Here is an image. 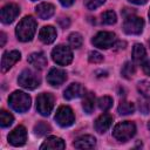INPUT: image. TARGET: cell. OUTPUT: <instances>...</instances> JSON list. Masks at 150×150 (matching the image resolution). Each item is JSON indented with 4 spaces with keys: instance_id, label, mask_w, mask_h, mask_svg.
I'll list each match as a JSON object with an SVG mask.
<instances>
[{
    "instance_id": "32",
    "label": "cell",
    "mask_w": 150,
    "mask_h": 150,
    "mask_svg": "<svg viewBox=\"0 0 150 150\" xmlns=\"http://www.w3.org/2000/svg\"><path fill=\"white\" fill-rule=\"evenodd\" d=\"M88 60H89V62H91V63H100V62L103 61V55H102L101 53L94 50V52H90V53H89Z\"/></svg>"
},
{
    "instance_id": "10",
    "label": "cell",
    "mask_w": 150,
    "mask_h": 150,
    "mask_svg": "<svg viewBox=\"0 0 150 150\" xmlns=\"http://www.w3.org/2000/svg\"><path fill=\"white\" fill-rule=\"evenodd\" d=\"M27 141V130L23 125H18L8 135V142L14 146H21Z\"/></svg>"
},
{
    "instance_id": "19",
    "label": "cell",
    "mask_w": 150,
    "mask_h": 150,
    "mask_svg": "<svg viewBox=\"0 0 150 150\" xmlns=\"http://www.w3.org/2000/svg\"><path fill=\"white\" fill-rule=\"evenodd\" d=\"M96 145V139L90 135H82L77 137L74 142V146L76 149H93Z\"/></svg>"
},
{
    "instance_id": "11",
    "label": "cell",
    "mask_w": 150,
    "mask_h": 150,
    "mask_svg": "<svg viewBox=\"0 0 150 150\" xmlns=\"http://www.w3.org/2000/svg\"><path fill=\"white\" fill-rule=\"evenodd\" d=\"M20 59H21V54H20L19 50H11V52L4 53L2 59H1V70H2V73L8 71Z\"/></svg>"
},
{
    "instance_id": "3",
    "label": "cell",
    "mask_w": 150,
    "mask_h": 150,
    "mask_svg": "<svg viewBox=\"0 0 150 150\" xmlns=\"http://www.w3.org/2000/svg\"><path fill=\"white\" fill-rule=\"evenodd\" d=\"M136 134V125L134 122L124 121L115 125L112 130L114 137L120 142H127Z\"/></svg>"
},
{
    "instance_id": "34",
    "label": "cell",
    "mask_w": 150,
    "mask_h": 150,
    "mask_svg": "<svg viewBox=\"0 0 150 150\" xmlns=\"http://www.w3.org/2000/svg\"><path fill=\"white\" fill-rule=\"evenodd\" d=\"M59 1L61 2V5H62V6H64V7H68V6L73 5L75 0H59Z\"/></svg>"
},
{
    "instance_id": "29",
    "label": "cell",
    "mask_w": 150,
    "mask_h": 150,
    "mask_svg": "<svg viewBox=\"0 0 150 150\" xmlns=\"http://www.w3.org/2000/svg\"><path fill=\"white\" fill-rule=\"evenodd\" d=\"M101 18H102V22L105 23V25H112L117 20L116 14H115L114 11H105L104 13H102Z\"/></svg>"
},
{
    "instance_id": "21",
    "label": "cell",
    "mask_w": 150,
    "mask_h": 150,
    "mask_svg": "<svg viewBox=\"0 0 150 150\" xmlns=\"http://www.w3.org/2000/svg\"><path fill=\"white\" fill-rule=\"evenodd\" d=\"M82 107L87 114H91L94 108H95V95L94 93H88L83 96L82 101Z\"/></svg>"
},
{
    "instance_id": "14",
    "label": "cell",
    "mask_w": 150,
    "mask_h": 150,
    "mask_svg": "<svg viewBox=\"0 0 150 150\" xmlns=\"http://www.w3.org/2000/svg\"><path fill=\"white\" fill-rule=\"evenodd\" d=\"M111 123H112V116H111L110 114L104 112V114L100 115V116L96 118L94 127H95V130H96L97 132L103 134V132H105V131L110 128Z\"/></svg>"
},
{
    "instance_id": "25",
    "label": "cell",
    "mask_w": 150,
    "mask_h": 150,
    "mask_svg": "<svg viewBox=\"0 0 150 150\" xmlns=\"http://www.w3.org/2000/svg\"><path fill=\"white\" fill-rule=\"evenodd\" d=\"M135 64L131 62V61H127L124 64H123V67H122V69H121V74H122V76L123 77H125V79H131L132 77V75L135 74Z\"/></svg>"
},
{
    "instance_id": "13",
    "label": "cell",
    "mask_w": 150,
    "mask_h": 150,
    "mask_svg": "<svg viewBox=\"0 0 150 150\" xmlns=\"http://www.w3.org/2000/svg\"><path fill=\"white\" fill-rule=\"evenodd\" d=\"M20 8L15 4H8L2 7L1 9V21L4 23H11L14 21V19L19 15Z\"/></svg>"
},
{
    "instance_id": "39",
    "label": "cell",
    "mask_w": 150,
    "mask_h": 150,
    "mask_svg": "<svg viewBox=\"0 0 150 150\" xmlns=\"http://www.w3.org/2000/svg\"><path fill=\"white\" fill-rule=\"evenodd\" d=\"M149 45H150V40H149Z\"/></svg>"
},
{
    "instance_id": "9",
    "label": "cell",
    "mask_w": 150,
    "mask_h": 150,
    "mask_svg": "<svg viewBox=\"0 0 150 150\" xmlns=\"http://www.w3.org/2000/svg\"><path fill=\"white\" fill-rule=\"evenodd\" d=\"M116 35L112 32H100L97 33L93 39L91 43L101 49H108L115 45Z\"/></svg>"
},
{
    "instance_id": "7",
    "label": "cell",
    "mask_w": 150,
    "mask_h": 150,
    "mask_svg": "<svg viewBox=\"0 0 150 150\" xmlns=\"http://www.w3.org/2000/svg\"><path fill=\"white\" fill-rule=\"evenodd\" d=\"M54 96L49 93H42L36 97V109L42 116H48L54 108Z\"/></svg>"
},
{
    "instance_id": "24",
    "label": "cell",
    "mask_w": 150,
    "mask_h": 150,
    "mask_svg": "<svg viewBox=\"0 0 150 150\" xmlns=\"http://www.w3.org/2000/svg\"><path fill=\"white\" fill-rule=\"evenodd\" d=\"M68 42H69V46L71 48H80L83 43V38L80 33H71L68 38Z\"/></svg>"
},
{
    "instance_id": "2",
    "label": "cell",
    "mask_w": 150,
    "mask_h": 150,
    "mask_svg": "<svg viewBox=\"0 0 150 150\" xmlns=\"http://www.w3.org/2000/svg\"><path fill=\"white\" fill-rule=\"evenodd\" d=\"M8 103L13 110H15L18 112H26L30 108L32 100H30V96L28 94L16 90L9 95Z\"/></svg>"
},
{
    "instance_id": "26",
    "label": "cell",
    "mask_w": 150,
    "mask_h": 150,
    "mask_svg": "<svg viewBox=\"0 0 150 150\" xmlns=\"http://www.w3.org/2000/svg\"><path fill=\"white\" fill-rule=\"evenodd\" d=\"M50 125L49 124H47L46 122H43V121H41V122H39V123H36L35 125H34V132H35V135H38V136H45V135H47L48 132H50Z\"/></svg>"
},
{
    "instance_id": "5",
    "label": "cell",
    "mask_w": 150,
    "mask_h": 150,
    "mask_svg": "<svg viewBox=\"0 0 150 150\" xmlns=\"http://www.w3.org/2000/svg\"><path fill=\"white\" fill-rule=\"evenodd\" d=\"M18 82L22 88L29 89V90H33V89L38 88L41 83L40 77L38 76V74H35L30 69L22 70L21 74L19 75V77H18Z\"/></svg>"
},
{
    "instance_id": "15",
    "label": "cell",
    "mask_w": 150,
    "mask_h": 150,
    "mask_svg": "<svg viewBox=\"0 0 150 150\" xmlns=\"http://www.w3.org/2000/svg\"><path fill=\"white\" fill-rule=\"evenodd\" d=\"M86 95V89L80 83H71L63 93V96L66 100H73L77 97H82Z\"/></svg>"
},
{
    "instance_id": "33",
    "label": "cell",
    "mask_w": 150,
    "mask_h": 150,
    "mask_svg": "<svg viewBox=\"0 0 150 150\" xmlns=\"http://www.w3.org/2000/svg\"><path fill=\"white\" fill-rule=\"evenodd\" d=\"M142 68H143V71L150 76V60H146L143 64H142Z\"/></svg>"
},
{
    "instance_id": "28",
    "label": "cell",
    "mask_w": 150,
    "mask_h": 150,
    "mask_svg": "<svg viewBox=\"0 0 150 150\" xmlns=\"http://www.w3.org/2000/svg\"><path fill=\"white\" fill-rule=\"evenodd\" d=\"M137 89H138V93L143 97L150 98V82H148V81H141V82H138Z\"/></svg>"
},
{
    "instance_id": "37",
    "label": "cell",
    "mask_w": 150,
    "mask_h": 150,
    "mask_svg": "<svg viewBox=\"0 0 150 150\" xmlns=\"http://www.w3.org/2000/svg\"><path fill=\"white\" fill-rule=\"evenodd\" d=\"M148 128H149V130H150V122L148 123Z\"/></svg>"
},
{
    "instance_id": "27",
    "label": "cell",
    "mask_w": 150,
    "mask_h": 150,
    "mask_svg": "<svg viewBox=\"0 0 150 150\" xmlns=\"http://www.w3.org/2000/svg\"><path fill=\"white\" fill-rule=\"evenodd\" d=\"M14 121V117L11 112L6 111V110H1L0 112V124L1 127L6 128V127H9Z\"/></svg>"
},
{
    "instance_id": "4",
    "label": "cell",
    "mask_w": 150,
    "mask_h": 150,
    "mask_svg": "<svg viewBox=\"0 0 150 150\" xmlns=\"http://www.w3.org/2000/svg\"><path fill=\"white\" fill-rule=\"evenodd\" d=\"M52 57L57 64L67 66L73 61V52L69 47L59 45L52 50Z\"/></svg>"
},
{
    "instance_id": "18",
    "label": "cell",
    "mask_w": 150,
    "mask_h": 150,
    "mask_svg": "<svg viewBox=\"0 0 150 150\" xmlns=\"http://www.w3.org/2000/svg\"><path fill=\"white\" fill-rule=\"evenodd\" d=\"M39 39L46 45H49V43L54 42L55 39H56L55 28L53 26H43L39 32Z\"/></svg>"
},
{
    "instance_id": "20",
    "label": "cell",
    "mask_w": 150,
    "mask_h": 150,
    "mask_svg": "<svg viewBox=\"0 0 150 150\" xmlns=\"http://www.w3.org/2000/svg\"><path fill=\"white\" fill-rule=\"evenodd\" d=\"M66 144L62 138L56 136H49L47 139L41 144L40 149H64Z\"/></svg>"
},
{
    "instance_id": "40",
    "label": "cell",
    "mask_w": 150,
    "mask_h": 150,
    "mask_svg": "<svg viewBox=\"0 0 150 150\" xmlns=\"http://www.w3.org/2000/svg\"><path fill=\"white\" fill-rule=\"evenodd\" d=\"M32 1H36V0H32Z\"/></svg>"
},
{
    "instance_id": "16",
    "label": "cell",
    "mask_w": 150,
    "mask_h": 150,
    "mask_svg": "<svg viewBox=\"0 0 150 150\" xmlns=\"http://www.w3.org/2000/svg\"><path fill=\"white\" fill-rule=\"evenodd\" d=\"M35 12L38 14V16L42 20H47L49 18H52L54 15V12H55V7L54 5L52 4H48V2H41L36 6L35 8Z\"/></svg>"
},
{
    "instance_id": "22",
    "label": "cell",
    "mask_w": 150,
    "mask_h": 150,
    "mask_svg": "<svg viewBox=\"0 0 150 150\" xmlns=\"http://www.w3.org/2000/svg\"><path fill=\"white\" fill-rule=\"evenodd\" d=\"M146 55V52H145V48L143 45L141 43H135L134 47H132V60L137 63L142 62L144 60Z\"/></svg>"
},
{
    "instance_id": "35",
    "label": "cell",
    "mask_w": 150,
    "mask_h": 150,
    "mask_svg": "<svg viewBox=\"0 0 150 150\" xmlns=\"http://www.w3.org/2000/svg\"><path fill=\"white\" fill-rule=\"evenodd\" d=\"M130 2H132V4H136V5H143V4H145L148 0H129Z\"/></svg>"
},
{
    "instance_id": "17",
    "label": "cell",
    "mask_w": 150,
    "mask_h": 150,
    "mask_svg": "<svg viewBox=\"0 0 150 150\" xmlns=\"http://www.w3.org/2000/svg\"><path fill=\"white\" fill-rule=\"evenodd\" d=\"M28 63L32 64L34 68L36 69H43L47 66V57L42 52H36V53H32L28 59H27Z\"/></svg>"
},
{
    "instance_id": "36",
    "label": "cell",
    "mask_w": 150,
    "mask_h": 150,
    "mask_svg": "<svg viewBox=\"0 0 150 150\" xmlns=\"http://www.w3.org/2000/svg\"><path fill=\"white\" fill-rule=\"evenodd\" d=\"M0 35H1V43H0V46H1V47H4L5 41H6V35H5V33H1Z\"/></svg>"
},
{
    "instance_id": "31",
    "label": "cell",
    "mask_w": 150,
    "mask_h": 150,
    "mask_svg": "<svg viewBox=\"0 0 150 150\" xmlns=\"http://www.w3.org/2000/svg\"><path fill=\"white\" fill-rule=\"evenodd\" d=\"M105 2V0H84V6L88 9H96L100 6H102Z\"/></svg>"
},
{
    "instance_id": "38",
    "label": "cell",
    "mask_w": 150,
    "mask_h": 150,
    "mask_svg": "<svg viewBox=\"0 0 150 150\" xmlns=\"http://www.w3.org/2000/svg\"><path fill=\"white\" fill-rule=\"evenodd\" d=\"M149 18H150V9H149Z\"/></svg>"
},
{
    "instance_id": "30",
    "label": "cell",
    "mask_w": 150,
    "mask_h": 150,
    "mask_svg": "<svg viewBox=\"0 0 150 150\" xmlns=\"http://www.w3.org/2000/svg\"><path fill=\"white\" fill-rule=\"evenodd\" d=\"M97 104H98V108L103 111L110 109L112 107V98L110 96H103V97H100L98 101H97Z\"/></svg>"
},
{
    "instance_id": "12",
    "label": "cell",
    "mask_w": 150,
    "mask_h": 150,
    "mask_svg": "<svg viewBox=\"0 0 150 150\" xmlns=\"http://www.w3.org/2000/svg\"><path fill=\"white\" fill-rule=\"evenodd\" d=\"M67 80V73L60 68H52L47 75V82L52 87H60Z\"/></svg>"
},
{
    "instance_id": "23",
    "label": "cell",
    "mask_w": 150,
    "mask_h": 150,
    "mask_svg": "<svg viewBox=\"0 0 150 150\" xmlns=\"http://www.w3.org/2000/svg\"><path fill=\"white\" fill-rule=\"evenodd\" d=\"M118 114L120 115H130L135 111V104L132 102H128V101H121V103L118 104Z\"/></svg>"
},
{
    "instance_id": "6",
    "label": "cell",
    "mask_w": 150,
    "mask_h": 150,
    "mask_svg": "<svg viewBox=\"0 0 150 150\" xmlns=\"http://www.w3.org/2000/svg\"><path fill=\"white\" fill-rule=\"evenodd\" d=\"M143 26H144V21L142 18L130 14L125 18L123 22V30L130 35H138L142 33Z\"/></svg>"
},
{
    "instance_id": "8",
    "label": "cell",
    "mask_w": 150,
    "mask_h": 150,
    "mask_svg": "<svg viewBox=\"0 0 150 150\" xmlns=\"http://www.w3.org/2000/svg\"><path fill=\"white\" fill-rule=\"evenodd\" d=\"M55 121L60 127H70L75 122V116L70 107L68 105H61L57 108L55 114Z\"/></svg>"
},
{
    "instance_id": "1",
    "label": "cell",
    "mask_w": 150,
    "mask_h": 150,
    "mask_svg": "<svg viewBox=\"0 0 150 150\" xmlns=\"http://www.w3.org/2000/svg\"><path fill=\"white\" fill-rule=\"evenodd\" d=\"M36 32V21L33 16H25L16 26L15 34L16 38L22 42H28L34 38Z\"/></svg>"
}]
</instances>
